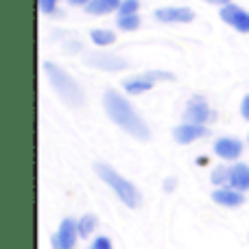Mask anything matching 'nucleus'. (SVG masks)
I'll return each mask as SVG.
<instances>
[{"instance_id": "f257e3e1", "label": "nucleus", "mask_w": 249, "mask_h": 249, "mask_svg": "<svg viewBox=\"0 0 249 249\" xmlns=\"http://www.w3.org/2000/svg\"><path fill=\"white\" fill-rule=\"evenodd\" d=\"M103 101H105V109H107L109 118H112L118 127H123L124 131L131 133V136L138 138V140H149V136H151L149 127H146L144 121H142L136 112H133V107L129 105V101H124L116 90L105 92Z\"/></svg>"}, {"instance_id": "f03ea898", "label": "nucleus", "mask_w": 249, "mask_h": 249, "mask_svg": "<svg viewBox=\"0 0 249 249\" xmlns=\"http://www.w3.org/2000/svg\"><path fill=\"white\" fill-rule=\"evenodd\" d=\"M44 72L48 74L53 88L57 90V94L64 99V103H68L70 107H79L83 103V90L79 88V83L70 77L68 72L59 68V66L51 64V61H44Z\"/></svg>"}, {"instance_id": "7ed1b4c3", "label": "nucleus", "mask_w": 249, "mask_h": 249, "mask_svg": "<svg viewBox=\"0 0 249 249\" xmlns=\"http://www.w3.org/2000/svg\"><path fill=\"white\" fill-rule=\"evenodd\" d=\"M94 171L105 184L112 186V190L118 195V199H121L127 208H136L138 203H140V195H138L136 186H133L131 181H127L124 177L118 175L112 166H107V164H96Z\"/></svg>"}, {"instance_id": "20e7f679", "label": "nucleus", "mask_w": 249, "mask_h": 249, "mask_svg": "<svg viewBox=\"0 0 249 249\" xmlns=\"http://www.w3.org/2000/svg\"><path fill=\"white\" fill-rule=\"evenodd\" d=\"M77 236H79L77 221L64 219L59 225V230H57V234L51 238V245H53V249H74V245H77Z\"/></svg>"}, {"instance_id": "39448f33", "label": "nucleus", "mask_w": 249, "mask_h": 249, "mask_svg": "<svg viewBox=\"0 0 249 249\" xmlns=\"http://www.w3.org/2000/svg\"><path fill=\"white\" fill-rule=\"evenodd\" d=\"M219 16L223 22L234 26L238 33H249V13L243 11L241 7H236V4H225V7H221Z\"/></svg>"}, {"instance_id": "423d86ee", "label": "nucleus", "mask_w": 249, "mask_h": 249, "mask_svg": "<svg viewBox=\"0 0 249 249\" xmlns=\"http://www.w3.org/2000/svg\"><path fill=\"white\" fill-rule=\"evenodd\" d=\"M86 64L92 66V68H99V70H109V72L127 68V61L124 59H121V57H116V55H105V53H88Z\"/></svg>"}, {"instance_id": "0eeeda50", "label": "nucleus", "mask_w": 249, "mask_h": 249, "mask_svg": "<svg viewBox=\"0 0 249 249\" xmlns=\"http://www.w3.org/2000/svg\"><path fill=\"white\" fill-rule=\"evenodd\" d=\"M184 118H186V123H190V124H203V123L212 121L214 114L210 112V107L206 105V101L199 99V96H195V99L188 103V107H186Z\"/></svg>"}, {"instance_id": "6e6552de", "label": "nucleus", "mask_w": 249, "mask_h": 249, "mask_svg": "<svg viewBox=\"0 0 249 249\" xmlns=\"http://www.w3.org/2000/svg\"><path fill=\"white\" fill-rule=\"evenodd\" d=\"M208 133V129L203 127V124H179V127L173 131V136H175V140L179 142V144H190V142L199 140V138H203Z\"/></svg>"}, {"instance_id": "1a4fd4ad", "label": "nucleus", "mask_w": 249, "mask_h": 249, "mask_svg": "<svg viewBox=\"0 0 249 249\" xmlns=\"http://www.w3.org/2000/svg\"><path fill=\"white\" fill-rule=\"evenodd\" d=\"M155 18L160 22H193L195 13L186 7H164L155 11Z\"/></svg>"}, {"instance_id": "9d476101", "label": "nucleus", "mask_w": 249, "mask_h": 249, "mask_svg": "<svg viewBox=\"0 0 249 249\" xmlns=\"http://www.w3.org/2000/svg\"><path fill=\"white\" fill-rule=\"evenodd\" d=\"M214 153L221 160H236L243 153V144L234 138H221V140L214 142Z\"/></svg>"}, {"instance_id": "9b49d317", "label": "nucleus", "mask_w": 249, "mask_h": 249, "mask_svg": "<svg viewBox=\"0 0 249 249\" xmlns=\"http://www.w3.org/2000/svg\"><path fill=\"white\" fill-rule=\"evenodd\" d=\"M212 201L225 208H238L245 203V197H243V193H238L234 188H219L212 193Z\"/></svg>"}, {"instance_id": "f8f14e48", "label": "nucleus", "mask_w": 249, "mask_h": 249, "mask_svg": "<svg viewBox=\"0 0 249 249\" xmlns=\"http://www.w3.org/2000/svg\"><path fill=\"white\" fill-rule=\"evenodd\" d=\"M230 186L238 193L249 190V166L247 164H236L230 168Z\"/></svg>"}, {"instance_id": "ddd939ff", "label": "nucleus", "mask_w": 249, "mask_h": 249, "mask_svg": "<svg viewBox=\"0 0 249 249\" xmlns=\"http://www.w3.org/2000/svg\"><path fill=\"white\" fill-rule=\"evenodd\" d=\"M121 0H90V4H86V11L92 16H105L121 9Z\"/></svg>"}, {"instance_id": "4468645a", "label": "nucleus", "mask_w": 249, "mask_h": 249, "mask_svg": "<svg viewBox=\"0 0 249 249\" xmlns=\"http://www.w3.org/2000/svg\"><path fill=\"white\" fill-rule=\"evenodd\" d=\"M153 88V81H151L149 77H136V79H127L124 81V90L129 92V94H142V92L151 90Z\"/></svg>"}, {"instance_id": "2eb2a0df", "label": "nucleus", "mask_w": 249, "mask_h": 249, "mask_svg": "<svg viewBox=\"0 0 249 249\" xmlns=\"http://www.w3.org/2000/svg\"><path fill=\"white\" fill-rule=\"evenodd\" d=\"M77 228H79V236L88 238L92 232L96 230V216L94 214H86L81 216V221H77Z\"/></svg>"}, {"instance_id": "dca6fc26", "label": "nucleus", "mask_w": 249, "mask_h": 249, "mask_svg": "<svg viewBox=\"0 0 249 249\" xmlns=\"http://www.w3.org/2000/svg\"><path fill=\"white\" fill-rule=\"evenodd\" d=\"M90 37L96 46H109V44L116 42V35H114L112 31H92Z\"/></svg>"}, {"instance_id": "f3484780", "label": "nucleus", "mask_w": 249, "mask_h": 249, "mask_svg": "<svg viewBox=\"0 0 249 249\" xmlns=\"http://www.w3.org/2000/svg\"><path fill=\"white\" fill-rule=\"evenodd\" d=\"M116 24L121 26L123 31H136L138 26H140V18L133 13V16H118Z\"/></svg>"}, {"instance_id": "a211bd4d", "label": "nucleus", "mask_w": 249, "mask_h": 249, "mask_svg": "<svg viewBox=\"0 0 249 249\" xmlns=\"http://www.w3.org/2000/svg\"><path fill=\"white\" fill-rule=\"evenodd\" d=\"M212 184H216V186H223V184H230V168H225V166H219V168H214L212 171Z\"/></svg>"}, {"instance_id": "6ab92c4d", "label": "nucleus", "mask_w": 249, "mask_h": 249, "mask_svg": "<svg viewBox=\"0 0 249 249\" xmlns=\"http://www.w3.org/2000/svg\"><path fill=\"white\" fill-rule=\"evenodd\" d=\"M138 9H140V2H138V0H123V4H121V16H133Z\"/></svg>"}, {"instance_id": "aec40b11", "label": "nucleus", "mask_w": 249, "mask_h": 249, "mask_svg": "<svg viewBox=\"0 0 249 249\" xmlns=\"http://www.w3.org/2000/svg\"><path fill=\"white\" fill-rule=\"evenodd\" d=\"M146 77L151 79V81H173V74L171 72H162V70H153V72H146Z\"/></svg>"}, {"instance_id": "412c9836", "label": "nucleus", "mask_w": 249, "mask_h": 249, "mask_svg": "<svg viewBox=\"0 0 249 249\" xmlns=\"http://www.w3.org/2000/svg\"><path fill=\"white\" fill-rule=\"evenodd\" d=\"M90 249H114V247H112V241H109L107 236H99V238H94V243L90 245Z\"/></svg>"}, {"instance_id": "4be33fe9", "label": "nucleus", "mask_w": 249, "mask_h": 249, "mask_svg": "<svg viewBox=\"0 0 249 249\" xmlns=\"http://www.w3.org/2000/svg\"><path fill=\"white\" fill-rule=\"evenodd\" d=\"M55 2L57 0H39V9H42V13H53L55 11Z\"/></svg>"}, {"instance_id": "5701e85b", "label": "nucleus", "mask_w": 249, "mask_h": 249, "mask_svg": "<svg viewBox=\"0 0 249 249\" xmlns=\"http://www.w3.org/2000/svg\"><path fill=\"white\" fill-rule=\"evenodd\" d=\"M241 114H243L245 121H249V94L243 99V103H241Z\"/></svg>"}, {"instance_id": "b1692460", "label": "nucleus", "mask_w": 249, "mask_h": 249, "mask_svg": "<svg viewBox=\"0 0 249 249\" xmlns=\"http://www.w3.org/2000/svg\"><path fill=\"white\" fill-rule=\"evenodd\" d=\"M206 2H210V4H221V7H225V4H232L230 0H206Z\"/></svg>"}, {"instance_id": "393cba45", "label": "nucleus", "mask_w": 249, "mask_h": 249, "mask_svg": "<svg viewBox=\"0 0 249 249\" xmlns=\"http://www.w3.org/2000/svg\"><path fill=\"white\" fill-rule=\"evenodd\" d=\"M70 4H90V0H68Z\"/></svg>"}, {"instance_id": "a878e982", "label": "nucleus", "mask_w": 249, "mask_h": 249, "mask_svg": "<svg viewBox=\"0 0 249 249\" xmlns=\"http://www.w3.org/2000/svg\"><path fill=\"white\" fill-rule=\"evenodd\" d=\"M173 186H175V179H166V186H164V188H166V190H173Z\"/></svg>"}, {"instance_id": "bb28decb", "label": "nucleus", "mask_w": 249, "mask_h": 249, "mask_svg": "<svg viewBox=\"0 0 249 249\" xmlns=\"http://www.w3.org/2000/svg\"><path fill=\"white\" fill-rule=\"evenodd\" d=\"M247 142H249V136H247Z\"/></svg>"}]
</instances>
